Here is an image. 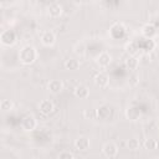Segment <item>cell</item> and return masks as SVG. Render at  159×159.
<instances>
[{
    "label": "cell",
    "instance_id": "obj_1",
    "mask_svg": "<svg viewBox=\"0 0 159 159\" xmlns=\"http://www.w3.org/2000/svg\"><path fill=\"white\" fill-rule=\"evenodd\" d=\"M36 57H37V51L31 45H25L19 51V60L24 65H31L32 62H35Z\"/></svg>",
    "mask_w": 159,
    "mask_h": 159
},
{
    "label": "cell",
    "instance_id": "obj_2",
    "mask_svg": "<svg viewBox=\"0 0 159 159\" xmlns=\"http://www.w3.org/2000/svg\"><path fill=\"white\" fill-rule=\"evenodd\" d=\"M0 40H1V42H2V45H6V46H11V45H14L15 43V41H16V34H15V31H12V30H4L2 32H1V35H0Z\"/></svg>",
    "mask_w": 159,
    "mask_h": 159
},
{
    "label": "cell",
    "instance_id": "obj_3",
    "mask_svg": "<svg viewBox=\"0 0 159 159\" xmlns=\"http://www.w3.org/2000/svg\"><path fill=\"white\" fill-rule=\"evenodd\" d=\"M102 152L107 158L112 159V158H116L118 155V147L113 142H107V143H104V145L102 148Z\"/></svg>",
    "mask_w": 159,
    "mask_h": 159
},
{
    "label": "cell",
    "instance_id": "obj_4",
    "mask_svg": "<svg viewBox=\"0 0 159 159\" xmlns=\"http://www.w3.org/2000/svg\"><path fill=\"white\" fill-rule=\"evenodd\" d=\"M36 124H37V122H36L35 117L31 116V114L24 117L22 120H21V127H22V129L26 130V132H31V130H34V129L36 128Z\"/></svg>",
    "mask_w": 159,
    "mask_h": 159
},
{
    "label": "cell",
    "instance_id": "obj_5",
    "mask_svg": "<svg viewBox=\"0 0 159 159\" xmlns=\"http://www.w3.org/2000/svg\"><path fill=\"white\" fill-rule=\"evenodd\" d=\"M47 12H48V15H50L52 19L60 17L61 14H62V5H61L60 2H57V1L51 2V4L47 6Z\"/></svg>",
    "mask_w": 159,
    "mask_h": 159
},
{
    "label": "cell",
    "instance_id": "obj_6",
    "mask_svg": "<svg viewBox=\"0 0 159 159\" xmlns=\"http://www.w3.org/2000/svg\"><path fill=\"white\" fill-rule=\"evenodd\" d=\"M56 42V35L51 30H46L41 34V43L45 46H52Z\"/></svg>",
    "mask_w": 159,
    "mask_h": 159
},
{
    "label": "cell",
    "instance_id": "obj_7",
    "mask_svg": "<svg viewBox=\"0 0 159 159\" xmlns=\"http://www.w3.org/2000/svg\"><path fill=\"white\" fill-rule=\"evenodd\" d=\"M73 145H75V148H76L77 150H80V152H86V150L89 149L91 142H89V139H88L87 137H78V138L75 140Z\"/></svg>",
    "mask_w": 159,
    "mask_h": 159
},
{
    "label": "cell",
    "instance_id": "obj_8",
    "mask_svg": "<svg viewBox=\"0 0 159 159\" xmlns=\"http://www.w3.org/2000/svg\"><path fill=\"white\" fill-rule=\"evenodd\" d=\"M47 89L53 94H58L63 89V83L61 80H51L47 83Z\"/></svg>",
    "mask_w": 159,
    "mask_h": 159
},
{
    "label": "cell",
    "instance_id": "obj_9",
    "mask_svg": "<svg viewBox=\"0 0 159 159\" xmlns=\"http://www.w3.org/2000/svg\"><path fill=\"white\" fill-rule=\"evenodd\" d=\"M53 109H55V106H53V103H52L50 99H42V101L39 103V111H40L42 114H45V116L50 114Z\"/></svg>",
    "mask_w": 159,
    "mask_h": 159
},
{
    "label": "cell",
    "instance_id": "obj_10",
    "mask_svg": "<svg viewBox=\"0 0 159 159\" xmlns=\"http://www.w3.org/2000/svg\"><path fill=\"white\" fill-rule=\"evenodd\" d=\"M73 93H75V96H76L77 98H80V99H86V98H88V96H89V89H88V87L84 86V84H78V86L75 87Z\"/></svg>",
    "mask_w": 159,
    "mask_h": 159
},
{
    "label": "cell",
    "instance_id": "obj_11",
    "mask_svg": "<svg viewBox=\"0 0 159 159\" xmlns=\"http://www.w3.org/2000/svg\"><path fill=\"white\" fill-rule=\"evenodd\" d=\"M108 82H109V77H108V75L104 73V72H99V73H97L96 77H94V83H96V86H98L99 88L107 87V86H108Z\"/></svg>",
    "mask_w": 159,
    "mask_h": 159
},
{
    "label": "cell",
    "instance_id": "obj_12",
    "mask_svg": "<svg viewBox=\"0 0 159 159\" xmlns=\"http://www.w3.org/2000/svg\"><path fill=\"white\" fill-rule=\"evenodd\" d=\"M157 27L153 25V24H145L143 27H142V34L147 37V39H153L155 35H157Z\"/></svg>",
    "mask_w": 159,
    "mask_h": 159
},
{
    "label": "cell",
    "instance_id": "obj_13",
    "mask_svg": "<svg viewBox=\"0 0 159 159\" xmlns=\"http://www.w3.org/2000/svg\"><path fill=\"white\" fill-rule=\"evenodd\" d=\"M111 61H112V56L108 52H102L97 56V63L101 67H107L111 63Z\"/></svg>",
    "mask_w": 159,
    "mask_h": 159
},
{
    "label": "cell",
    "instance_id": "obj_14",
    "mask_svg": "<svg viewBox=\"0 0 159 159\" xmlns=\"http://www.w3.org/2000/svg\"><path fill=\"white\" fill-rule=\"evenodd\" d=\"M125 116H127V118H128L129 120L135 122V120H138V119L140 118V111H139L138 108H135V107H129V108L125 111Z\"/></svg>",
    "mask_w": 159,
    "mask_h": 159
},
{
    "label": "cell",
    "instance_id": "obj_15",
    "mask_svg": "<svg viewBox=\"0 0 159 159\" xmlns=\"http://www.w3.org/2000/svg\"><path fill=\"white\" fill-rule=\"evenodd\" d=\"M65 67L70 71H76V70L80 68V61L76 60V58H68L65 62Z\"/></svg>",
    "mask_w": 159,
    "mask_h": 159
},
{
    "label": "cell",
    "instance_id": "obj_16",
    "mask_svg": "<svg viewBox=\"0 0 159 159\" xmlns=\"http://www.w3.org/2000/svg\"><path fill=\"white\" fill-rule=\"evenodd\" d=\"M125 66H127V68H129V70H137L138 66H139V61H138L137 57L129 56V57L125 60Z\"/></svg>",
    "mask_w": 159,
    "mask_h": 159
},
{
    "label": "cell",
    "instance_id": "obj_17",
    "mask_svg": "<svg viewBox=\"0 0 159 159\" xmlns=\"http://www.w3.org/2000/svg\"><path fill=\"white\" fill-rule=\"evenodd\" d=\"M143 145H144V148L148 149V150H154V149H157V147H158V142H157L155 139H153V138H147V139L144 140Z\"/></svg>",
    "mask_w": 159,
    "mask_h": 159
},
{
    "label": "cell",
    "instance_id": "obj_18",
    "mask_svg": "<svg viewBox=\"0 0 159 159\" xmlns=\"http://www.w3.org/2000/svg\"><path fill=\"white\" fill-rule=\"evenodd\" d=\"M127 147H128L129 150H138L139 147H140V143H139V140L137 138H130L127 142Z\"/></svg>",
    "mask_w": 159,
    "mask_h": 159
},
{
    "label": "cell",
    "instance_id": "obj_19",
    "mask_svg": "<svg viewBox=\"0 0 159 159\" xmlns=\"http://www.w3.org/2000/svg\"><path fill=\"white\" fill-rule=\"evenodd\" d=\"M75 53L78 55V56H83L86 53V45L82 41L78 42V43H76V46H75Z\"/></svg>",
    "mask_w": 159,
    "mask_h": 159
},
{
    "label": "cell",
    "instance_id": "obj_20",
    "mask_svg": "<svg viewBox=\"0 0 159 159\" xmlns=\"http://www.w3.org/2000/svg\"><path fill=\"white\" fill-rule=\"evenodd\" d=\"M125 50H127V52H128V53H130V55L133 56V55H135V53H137V51H138V46H137V43H135V42L130 41V42H128V43L125 45Z\"/></svg>",
    "mask_w": 159,
    "mask_h": 159
},
{
    "label": "cell",
    "instance_id": "obj_21",
    "mask_svg": "<svg viewBox=\"0 0 159 159\" xmlns=\"http://www.w3.org/2000/svg\"><path fill=\"white\" fill-rule=\"evenodd\" d=\"M0 107L2 111H10L12 108V102L10 99H2L0 103Z\"/></svg>",
    "mask_w": 159,
    "mask_h": 159
},
{
    "label": "cell",
    "instance_id": "obj_22",
    "mask_svg": "<svg viewBox=\"0 0 159 159\" xmlns=\"http://www.w3.org/2000/svg\"><path fill=\"white\" fill-rule=\"evenodd\" d=\"M58 159H75V158H73V154L71 152L65 150V152H61L58 154Z\"/></svg>",
    "mask_w": 159,
    "mask_h": 159
},
{
    "label": "cell",
    "instance_id": "obj_23",
    "mask_svg": "<svg viewBox=\"0 0 159 159\" xmlns=\"http://www.w3.org/2000/svg\"><path fill=\"white\" fill-rule=\"evenodd\" d=\"M32 159H40V158H32Z\"/></svg>",
    "mask_w": 159,
    "mask_h": 159
}]
</instances>
